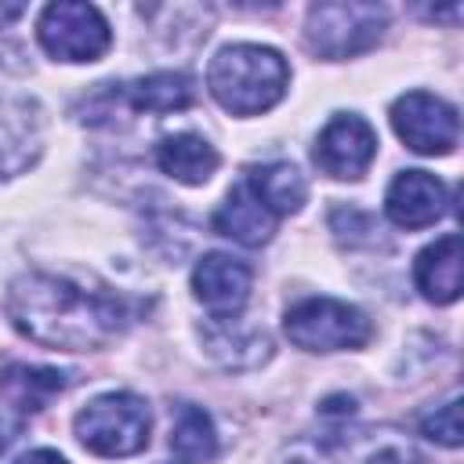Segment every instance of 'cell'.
Instances as JSON below:
<instances>
[{
  "instance_id": "cell-1",
  "label": "cell",
  "mask_w": 464,
  "mask_h": 464,
  "mask_svg": "<svg viewBox=\"0 0 464 464\" xmlns=\"http://www.w3.org/2000/svg\"><path fill=\"white\" fill-rule=\"evenodd\" d=\"M7 315L22 337L44 348L91 352L130 326L134 301L109 286H80L51 272H22L7 286Z\"/></svg>"
},
{
  "instance_id": "cell-2",
  "label": "cell",
  "mask_w": 464,
  "mask_h": 464,
  "mask_svg": "<svg viewBox=\"0 0 464 464\" xmlns=\"http://www.w3.org/2000/svg\"><path fill=\"white\" fill-rule=\"evenodd\" d=\"M290 69L279 51L261 44L221 47L207 69V87L221 109L236 116H257L286 94Z\"/></svg>"
},
{
  "instance_id": "cell-3",
  "label": "cell",
  "mask_w": 464,
  "mask_h": 464,
  "mask_svg": "<svg viewBox=\"0 0 464 464\" xmlns=\"http://www.w3.org/2000/svg\"><path fill=\"white\" fill-rule=\"evenodd\" d=\"M76 439L98 457H134L149 446L152 413L149 402L130 392H109L91 399L76 420Z\"/></svg>"
},
{
  "instance_id": "cell-4",
  "label": "cell",
  "mask_w": 464,
  "mask_h": 464,
  "mask_svg": "<svg viewBox=\"0 0 464 464\" xmlns=\"http://www.w3.org/2000/svg\"><path fill=\"white\" fill-rule=\"evenodd\" d=\"M388 25V11L381 4H359V0H337V4H315L308 7V47L319 58H352L370 51Z\"/></svg>"
},
{
  "instance_id": "cell-5",
  "label": "cell",
  "mask_w": 464,
  "mask_h": 464,
  "mask_svg": "<svg viewBox=\"0 0 464 464\" xmlns=\"http://www.w3.org/2000/svg\"><path fill=\"white\" fill-rule=\"evenodd\" d=\"M196 102L192 80L185 72H152L130 83H102L83 105V123H112L116 112H178Z\"/></svg>"
},
{
  "instance_id": "cell-6",
  "label": "cell",
  "mask_w": 464,
  "mask_h": 464,
  "mask_svg": "<svg viewBox=\"0 0 464 464\" xmlns=\"http://www.w3.org/2000/svg\"><path fill=\"white\" fill-rule=\"evenodd\" d=\"M286 337L304 348V352H344V348H362L373 334L370 319L344 301L334 297H308L294 304L283 319Z\"/></svg>"
},
{
  "instance_id": "cell-7",
  "label": "cell",
  "mask_w": 464,
  "mask_h": 464,
  "mask_svg": "<svg viewBox=\"0 0 464 464\" xmlns=\"http://www.w3.org/2000/svg\"><path fill=\"white\" fill-rule=\"evenodd\" d=\"M36 36L40 47L58 62H94L109 51L112 40L102 11L94 4H76V0L47 4L40 11Z\"/></svg>"
},
{
  "instance_id": "cell-8",
  "label": "cell",
  "mask_w": 464,
  "mask_h": 464,
  "mask_svg": "<svg viewBox=\"0 0 464 464\" xmlns=\"http://www.w3.org/2000/svg\"><path fill=\"white\" fill-rule=\"evenodd\" d=\"M392 127L395 134L420 156H446L457 145L460 120L457 109L428 91H410L395 98L392 105Z\"/></svg>"
},
{
  "instance_id": "cell-9",
  "label": "cell",
  "mask_w": 464,
  "mask_h": 464,
  "mask_svg": "<svg viewBox=\"0 0 464 464\" xmlns=\"http://www.w3.org/2000/svg\"><path fill=\"white\" fill-rule=\"evenodd\" d=\"M373 156H377V134L355 112H337L315 141V167L337 181H359L373 163Z\"/></svg>"
},
{
  "instance_id": "cell-10",
  "label": "cell",
  "mask_w": 464,
  "mask_h": 464,
  "mask_svg": "<svg viewBox=\"0 0 464 464\" xmlns=\"http://www.w3.org/2000/svg\"><path fill=\"white\" fill-rule=\"evenodd\" d=\"M308 464H420L413 442L395 428H359L323 439Z\"/></svg>"
},
{
  "instance_id": "cell-11",
  "label": "cell",
  "mask_w": 464,
  "mask_h": 464,
  "mask_svg": "<svg viewBox=\"0 0 464 464\" xmlns=\"http://www.w3.org/2000/svg\"><path fill=\"white\" fill-rule=\"evenodd\" d=\"M250 265L232 254H203L192 268V294L214 319H232L250 297Z\"/></svg>"
},
{
  "instance_id": "cell-12",
  "label": "cell",
  "mask_w": 464,
  "mask_h": 464,
  "mask_svg": "<svg viewBox=\"0 0 464 464\" xmlns=\"http://www.w3.org/2000/svg\"><path fill=\"white\" fill-rule=\"evenodd\" d=\"M446 210H450V192H446V185H442L435 174H428V170H402V174H395V181L388 185L384 214H388L392 225H399V228H424V225H435Z\"/></svg>"
},
{
  "instance_id": "cell-13",
  "label": "cell",
  "mask_w": 464,
  "mask_h": 464,
  "mask_svg": "<svg viewBox=\"0 0 464 464\" xmlns=\"http://www.w3.org/2000/svg\"><path fill=\"white\" fill-rule=\"evenodd\" d=\"M40 138H44V123L36 102L0 94V178L22 174L36 160Z\"/></svg>"
},
{
  "instance_id": "cell-14",
  "label": "cell",
  "mask_w": 464,
  "mask_h": 464,
  "mask_svg": "<svg viewBox=\"0 0 464 464\" xmlns=\"http://www.w3.org/2000/svg\"><path fill=\"white\" fill-rule=\"evenodd\" d=\"M199 334H203L207 352L221 366H228V370H246V366H257V362H265L272 355L268 334L257 330V326H246L239 315H232V319H210Z\"/></svg>"
},
{
  "instance_id": "cell-15",
  "label": "cell",
  "mask_w": 464,
  "mask_h": 464,
  "mask_svg": "<svg viewBox=\"0 0 464 464\" xmlns=\"http://www.w3.org/2000/svg\"><path fill=\"white\" fill-rule=\"evenodd\" d=\"M214 232L236 239V243H243V246H261V243H268L272 232H276V214L250 192L246 181H239V185L225 196V203L218 207V214H214Z\"/></svg>"
},
{
  "instance_id": "cell-16",
  "label": "cell",
  "mask_w": 464,
  "mask_h": 464,
  "mask_svg": "<svg viewBox=\"0 0 464 464\" xmlns=\"http://www.w3.org/2000/svg\"><path fill=\"white\" fill-rule=\"evenodd\" d=\"M413 283L435 304L457 301L460 297V236L450 232L431 246H424L413 261Z\"/></svg>"
},
{
  "instance_id": "cell-17",
  "label": "cell",
  "mask_w": 464,
  "mask_h": 464,
  "mask_svg": "<svg viewBox=\"0 0 464 464\" xmlns=\"http://www.w3.org/2000/svg\"><path fill=\"white\" fill-rule=\"evenodd\" d=\"M62 388H69V373L51 370V366L11 362L0 370V395L18 413H40Z\"/></svg>"
},
{
  "instance_id": "cell-18",
  "label": "cell",
  "mask_w": 464,
  "mask_h": 464,
  "mask_svg": "<svg viewBox=\"0 0 464 464\" xmlns=\"http://www.w3.org/2000/svg\"><path fill=\"white\" fill-rule=\"evenodd\" d=\"M156 163L181 185H203L218 170V149L199 134H170L156 145Z\"/></svg>"
},
{
  "instance_id": "cell-19",
  "label": "cell",
  "mask_w": 464,
  "mask_h": 464,
  "mask_svg": "<svg viewBox=\"0 0 464 464\" xmlns=\"http://www.w3.org/2000/svg\"><path fill=\"white\" fill-rule=\"evenodd\" d=\"M246 185H250V192L276 214V218H283V214H297L301 207H304V199H308V185H304V178H301V170L294 167V163H265V167H250V174L243 178Z\"/></svg>"
},
{
  "instance_id": "cell-20",
  "label": "cell",
  "mask_w": 464,
  "mask_h": 464,
  "mask_svg": "<svg viewBox=\"0 0 464 464\" xmlns=\"http://www.w3.org/2000/svg\"><path fill=\"white\" fill-rule=\"evenodd\" d=\"M170 450L181 464H207L214 453H218V435H214V424L210 417L199 410V406H181L178 410V420L170 428Z\"/></svg>"
},
{
  "instance_id": "cell-21",
  "label": "cell",
  "mask_w": 464,
  "mask_h": 464,
  "mask_svg": "<svg viewBox=\"0 0 464 464\" xmlns=\"http://www.w3.org/2000/svg\"><path fill=\"white\" fill-rule=\"evenodd\" d=\"M420 431H424L431 442L457 450V446H460V435H464V428H460V399H450L446 406H439L435 413H428V417L420 420Z\"/></svg>"
},
{
  "instance_id": "cell-22",
  "label": "cell",
  "mask_w": 464,
  "mask_h": 464,
  "mask_svg": "<svg viewBox=\"0 0 464 464\" xmlns=\"http://www.w3.org/2000/svg\"><path fill=\"white\" fill-rule=\"evenodd\" d=\"M14 464H69V460H65V457H58L54 450H33V453L18 457Z\"/></svg>"
},
{
  "instance_id": "cell-23",
  "label": "cell",
  "mask_w": 464,
  "mask_h": 464,
  "mask_svg": "<svg viewBox=\"0 0 464 464\" xmlns=\"http://www.w3.org/2000/svg\"><path fill=\"white\" fill-rule=\"evenodd\" d=\"M14 435H18V420H7V417H0V453L14 442Z\"/></svg>"
},
{
  "instance_id": "cell-24",
  "label": "cell",
  "mask_w": 464,
  "mask_h": 464,
  "mask_svg": "<svg viewBox=\"0 0 464 464\" xmlns=\"http://www.w3.org/2000/svg\"><path fill=\"white\" fill-rule=\"evenodd\" d=\"M22 14H25L22 4H0V29H4L7 22H14V18H22Z\"/></svg>"
}]
</instances>
